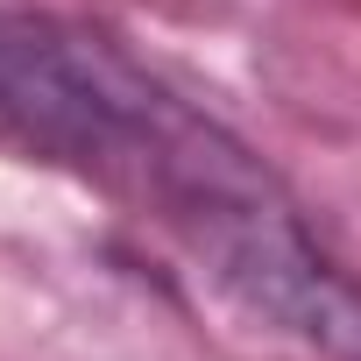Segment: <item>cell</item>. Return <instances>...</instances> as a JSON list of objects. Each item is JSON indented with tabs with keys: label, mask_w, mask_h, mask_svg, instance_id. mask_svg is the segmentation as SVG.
Returning a JSON list of instances; mask_svg holds the SVG:
<instances>
[{
	"label": "cell",
	"mask_w": 361,
	"mask_h": 361,
	"mask_svg": "<svg viewBox=\"0 0 361 361\" xmlns=\"http://www.w3.org/2000/svg\"><path fill=\"white\" fill-rule=\"evenodd\" d=\"M0 128L128 199L199 269L326 361H361V283L326 255L283 177L121 43L0 15Z\"/></svg>",
	"instance_id": "1"
}]
</instances>
